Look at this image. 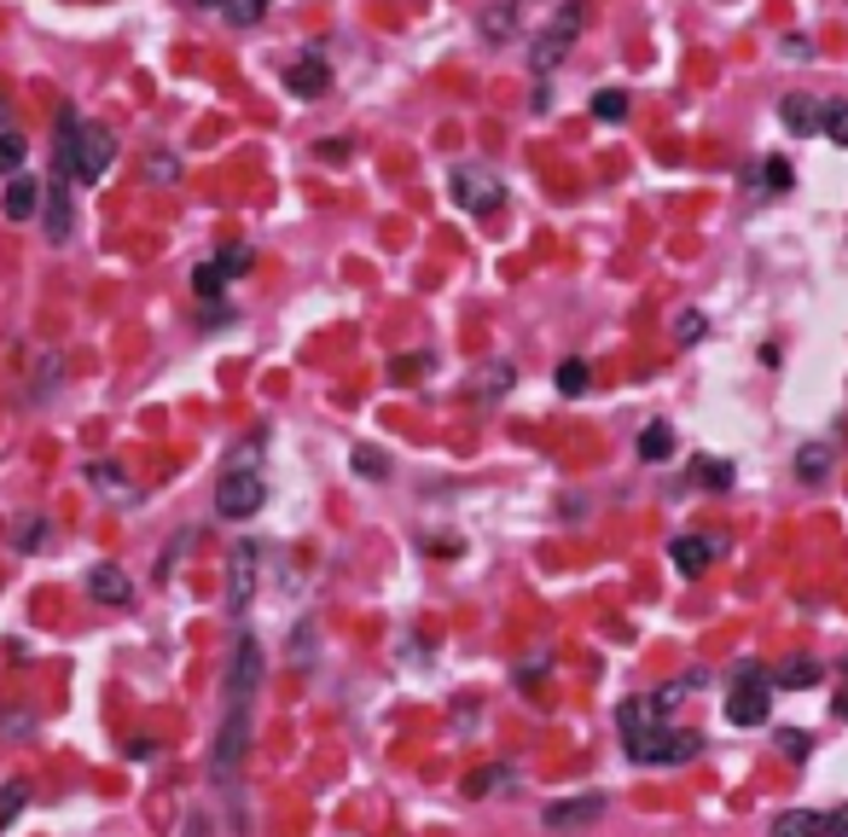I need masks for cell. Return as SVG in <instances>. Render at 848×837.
<instances>
[{
  "label": "cell",
  "mask_w": 848,
  "mask_h": 837,
  "mask_svg": "<svg viewBox=\"0 0 848 837\" xmlns=\"http://www.w3.org/2000/svg\"><path fill=\"white\" fill-rule=\"evenodd\" d=\"M111 163H116V134L105 123H88L82 111L64 105L59 111V170L76 175L82 187H93Z\"/></svg>",
  "instance_id": "cell-1"
},
{
  "label": "cell",
  "mask_w": 848,
  "mask_h": 837,
  "mask_svg": "<svg viewBox=\"0 0 848 837\" xmlns=\"http://www.w3.org/2000/svg\"><path fill=\"white\" fill-rule=\"evenodd\" d=\"M587 18H593L587 0H564V7L547 18V29L529 41V53H523V59H529V71H535V76H552L558 64L570 59V47H575V36L587 29Z\"/></svg>",
  "instance_id": "cell-2"
},
{
  "label": "cell",
  "mask_w": 848,
  "mask_h": 837,
  "mask_svg": "<svg viewBox=\"0 0 848 837\" xmlns=\"http://www.w3.org/2000/svg\"><path fill=\"white\" fill-rule=\"evenodd\" d=\"M773 715V675L761 663L733 669V692H726V722L733 727H761Z\"/></svg>",
  "instance_id": "cell-3"
},
{
  "label": "cell",
  "mask_w": 848,
  "mask_h": 837,
  "mask_svg": "<svg viewBox=\"0 0 848 837\" xmlns=\"http://www.w3.org/2000/svg\"><path fill=\"white\" fill-rule=\"evenodd\" d=\"M262 507H267L262 472H222L215 477V512H222L227 524H245V517H257Z\"/></svg>",
  "instance_id": "cell-4"
},
{
  "label": "cell",
  "mask_w": 848,
  "mask_h": 837,
  "mask_svg": "<svg viewBox=\"0 0 848 837\" xmlns=\"http://www.w3.org/2000/svg\"><path fill=\"white\" fill-rule=\"evenodd\" d=\"M703 750V733H686V727H657L646 745H627V757L639 767H686L691 757Z\"/></svg>",
  "instance_id": "cell-5"
},
{
  "label": "cell",
  "mask_w": 848,
  "mask_h": 837,
  "mask_svg": "<svg viewBox=\"0 0 848 837\" xmlns=\"http://www.w3.org/2000/svg\"><path fill=\"white\" fill-rule=\"evenodd\" d=\"M245 745H250V710L227 704L222 739H215V750H210V779L215 785H233V774H239V762H245Z\"/></svg>",
  "instance_id": "cell-6"
},
{
  "label": "cell",
  "mask_w": 848,
  "mask_h": 837,
  "mask_svg": "<svg viewBox=\"0 0 848 837\" xmlns=\"http://www.w3.org/2000/svg\"><path fill=\"white\" fill-rule=\"evenodd\" d=\"M453 198H460V210H471V215H495L506 204V187L483 163H453Z\"/></svg>",
  "instance_id": "cell-7"
},
{
  "label": "cell",
  "mask_w": 848,
  "mask_h": 837,
  "mask_svg": "<svg viewBox=\"0 0 848 837\" xmlns=\"http://www.w3.org/2000/svg\"><path fill=\"white\" fill-rule=\"evenodd\" d=\"M262 669H267L262 640H257V634H245V640L233 646V663H227V704H245L250 710V698L262 692Z\"/></svg>",
  "instance_id": "cell-8"
},
{
  "label": "cell",
  "mask_w": 848,
  "mask_h": 837,
  "mask_svg": "<svg viewBox=\"0 0 848 837\" xmlns=\"http://www.w3.org/2000/svg\"><path fill=\"white\" fill-rule=\"evenodd\" d=\"M257 588H262V547L257 541H239L227 552V605L233 611H250L257 605Z\"/></svg>",
  "instance_id": "cell-9"
},
{
  "label": "cell",
  "mask_w": 848,
  "mask_h": 837,
  "mask_svg": "<svg viewBox=\"0 0 848 837\" xmlns=\"http://www.w3.org/2000/svg\"><path fill=\"white\" fill-rule=\"evenodd\" d=\"M604 809H610L604 791H582V797L547 802V809H540V826H547V832H582V826H599Z\"/></svg>",
  "instance_id": "cell-10"
},
{
  "label": "cell",
  "mask_w": 848,
  "mask_h": 837,
  "mask_svg": "<svg viewBox=\"0 0 848 837\" xmlns=\"http://www.w3.org/2000/svg\"><path fill=\"white\" fill-rule=\"evenodd\" d=\"M285 88L302 93V99H320L332 88V59H326V41H309L302 47V59L285 64Z\"/></svg>",
  "instance_id": "cell-11"
},
{
  "label": "cell",
  "mask_w": 848,
  "mask_h": 837,
  "mask_svg": "<svg viewBox=\"0 0 848 837\" xmlns=\"http://www.w3.org/2000/svg\"><path fill=\"white\" fill-rule=\"evenodd\" d=\"M616 727L627 745H646L657 727H663V710H657V698H622L616 704Z\"/></svg>",
  "instance_id": "cell-12"
},
{
  "label": "cell",
  "mask_w": 848,
  "mask_h": 837,
  "mask_svg": "<svg viewBox=\"0 0 848 837\" xmlns=\"http://www.w3.org/2000/svg\"><path fill=\"white\" fill-rule=\"evenodd\" d=\"M715 552H721L715 535H674V541H669V559H674V571H681V576H703Z\"/></svg>",
  "instance_id": "cell-13"
},
{
  "label": "cell",
  "mask_w": 848,
  "mask_h": 837,
  "mask_svg": "<svg viewBox=\"0 0 848 837\" xmlns=\"http://www.w3.org/2000/svg\"><path fill=\"white\" fill-rule=\"evenodd\" d=\"M0 210H7V222H29V215L41 210V180L36 175H12L7 187H0Z\"/></svg>",
  "instance_id": "cell-14"
},
{
  "label": "cell",
  "mask_w": 848,
  "mask_h": 837,
  "mask_svg": "<svg viewBox=\"0 0 848 837\" xmlns=\"http://www.w3.org/2000/svg\"><path fill=\"white\" fill-rule=\"evenodd\" d=\"M517 18H523V0H488V7L477 12V29H483V41H512L517 36Z\"/></svg>",
  "instance_id": "cell-15"
},
{
  "label": "cell",
  "mask_w": 848,
  "mask_h": 837,
  "mask_svg": "<svg viewBox=\"0 0 848 837\" xmlns=\"http://www.w3.org/2000/svg\"><path fill=\"white\" fill-rule=\"evenodd\" d=\"M88 594L99 599V605H134V582H128V571H116V564H93Z\"/></svg>",
  "instance_id": "cell-16"
},
{
  "label": "cell",
  "mask_w": 848,
  "mask_h": 837,
  "mask_svg": "<svg viewBox=\"0 0 848 837\" xmlns=\"http://www.w3.org/2000/svg\"><path fill=\"white\" fill-rule=\"evenodd\" d=\"M76 233V210H71V192H64V180H47V239L64 245Z\"/></svg>",
  "instance_id": "cell-17"
},
{
  "label": "cell",
  "mask_w": 848,
  "mask_h": 837,
  "mask_svg": "<svg viewBox=\"0 0 848 837\" xmlns=\"http://www.w3.org/2000/svg\"><path fill=\"white\" fill-rule=\"evenodd\" d=\"M512 785H517V767L512 762H488V767H477V774H465L460 791L465 797H500V791H512Z\"/></svg>",
  "instance_id": "cell-18"
},
{
  "label": "cell",
  "mask_w": 848,
  "mask_h": 837,
  "mask_svg": "<svg viewBox=\"0 0 848 837\" xmlns=\"http://www.w3.org/2000/svg\"><path fill=\"white\" fill-rule=\"evenodd\" d=\"M768 837H825V814H813V809H785V814H773Z\"/></svg>",
  "instance_id": "cell-19"
},
{
  "label": "cell",
  "mask_w": 848,
  "mask_h": 837,
  "mask_svg": "<svg viewBox=\"0 0 848 837\" xmlns=\"http://www.w3.org/2000/svg\"><path fill=\"white\" fill-rule=\"evenodd\" d=\"M778 123H785L790 134H813V128H820V99H813V93H790L785 105H778Z\"/></svg>",
  "instance_id": "cell-20"
},
{
  "label": "cell",
  "mask_w": 848,
  "mask_h": 837,
  "mask_svg": "<svg viewBox=\"0 0 848 837\" xmlns=\"http://www.w3.org/2000/svg\"><path fill=\"white\" fill-rule=\"evenodd\" d=\"M796 477L808 483V489H820L831 477V442H802L796 448Z\"/></svg>",
  "instance_id": "cell-21"
},
{
  "label": "cell",
  "mask_w": 848,
  "mask_h": 837,
  "mask_svg": "<svg viewBox=\"0 0 848 837\" xmlns=\"http://www.w3.org/2000/svg\"><path fill=\"white\" fill-rule=\"evenodd\" d=\"M512 378H517V373H512V361H488L483 373L471 378V396H477V401H500L506 390H512Z\"/></svg>",
  "instance_id": "cell-22"
},
{
  "label": "cell",
  "mask_w": 848,
  "mask_h": 837,
  "mask_svg": "<svg viewBox=\"0 0 848 837\" xmlns=\"http://www.w3.org/2000/svg\"><path fill=\"white\" fill-rule=\"evenodd\" d=\"M691 692H703V669H686V675H674L669 686H657V710H663V715L681 710Z\"/></svg>",
  "instance_id": "cell-23"
},
{
  "label": "cell",
  "mask_w": 848,
  "mask_h": 837,
  "mask_svg": "<svg viewBox=\"0 0 848 837\" xmlns=\"http://www.w3.org/2000/svg\"><path fill=\"white\" fill-rule=\"evenodd\" d=\"M825 669L813 663V658H790V663H778L773 669V686H785V692H796V686H820Z\"/></svg>",
  "instance_id": "cell-24"
},
{
  "label": "cell",
  "mask_w": 848,
  "mask_h": 837,
  "mask_svg": "<svg viewBox=\"0 0 848 837\" xmlns=\"http://www.w3.org/2000/svg\"><path fill=\"white\" fill-rule=\"evenodd\" d=\"M88 483H93L99 495H116V500H128V495H134V483L116 472V460H93V465H88Z\"/></svg>",
  "instance_id": "cell-25"
},
{
  "label": "cell",
  "mask_w": 848,
  "mask_h": 837,
  "mask_svg": "<svg viewBox=\"0 0 848 837\" xmlns=\"http://www.w3.org/2000/svg\"><path fill=\"white\" fill-rule=\"evenodd\" d=\"M24 158H29V140L18 128H0V175H24Z\"/></svg>",
  "instance_id": "cell-26"
},
{
  "label": "cell",
  "mask_w": 848,
  "mask_h": 837,
  "mask_svg": "<svg viewBox=\"0 0 848 837\" xmlns=\"http://www.w3.org/2000/svg\"><path fill=\"white\" fill-rule=\"evenodd\" d=\"M267 7H274V0H222L215 12H222L233 29H250V24H262V18H267Z\"/></svg>",
  "instance_id": "cell-27"
},
{
  "label": "cell",
  "mask_w": 848,
  "mask_h": 837,
  "mask_svg": "<svg viewBox=\"0 0 848 837\" xmlns=\"http://www.w3.org/2000/svg\"><path fill=\"white\" fill-rule=\"evenodd\" d=\"M192 291L203 297V303H215V297L227 291V274H222V262H215V257H203V262L192 267Z\"/></svg>",
  "instance_id": "cell-28"
},
{
  "label": "cell",
  "mask_w": 848,
  "mask_h": 837,
  "mask_svg": "<svg viewBox=\"0 0 848 837\" xmlns=\"http://www.w3.org/2000/svg\"><path fill=\"white\" fill-rule=\"evenodd\" d=\"M820 134L831 146H848V99H825L820 105Z\"/></svg>",
  "instance_id": "cell-29"
},
{
  "label": "cell",
  "mask_w": 848,
  "mask_h": 837,
  "mask_svg": "<svg viewBox=\"0 0 848 837\" xmlns=\"http://www.w3.org/2000/svg\"><path fill=\"white\" fill-rule=\"evenodd\" d=\"M669 454H674V430L669 425H646V430H639V460H646V465L669 460Z\"/></svg>",
  "instance_id": "cell-30"
},
{
  "label": "cell",
  "mask_w": 848,
  "mask_h": 837,
  "mask_svg": "<svg viewBox=\"0 0 848 837\" xmlns=\"http://www.w3.org/2000/svg\"><path fill=\"white\" fill-rule=\"evenodd\" d=\"M146 180H151V187H175V180H180V158L175 152H151L146 158Z\"/></svg>",
  "instance_id": "cell-31"
},
{
  "label": "cell",
  "mask_w": 848,
  "mask_h": 837,
  "mask_svg": "<svg viewBox=\"0 0 848 837\" xmlns=\"http://www.w3.org/2000/svg\"><path fill=\"white\" fill-rule=\"evenodd\" d=\"M593 116H599V123H622V116H627V93L622 88H599V93H593Z\"/></svg>",
  "instance_id": "cell-32"
},
{
  "label": "cell",
  "mask_w": 848,
  "mask_h": 837,
  "mask_svg": "<svg viewBox=\"0 0 848 837\" xmlns=\"http://www.w3.org/2000/svg\"><path fill=\"white\" fill-rule=\"evenodd\" d=\"M215 262H222V274H227V279H239V274H250L257 250H250V245H222V250H215Z\"/></svg>",
  "instance_id": "cell-33"
},
{
  "label": "cell",
  "mask_w": 848,
  "mask_h": 837,
  "mask_svg": "<svg viewBox=\"0 0 848 837\" xmlns=\"http://www.w3.org/2000/svg\"><path fill=\"white\" fill-rule=\"evenodd\" d=\"M587 384H593L587 361H564V366H558V390H564V396H587Z\"/></svg>",
  "instance_id": "cell-34"
},
{
  "label": "cell",
  "mask_w": 848,
  "mask_h": 837,
  "mask_svg": "<svg viewBox=\"0 0 848 837\" xmlns=\"http://www.w3.org/2000/svg\"><path fill=\"white\" fill-rule=\"evenodd\" d=\"M262 448H267V437L257 430V437H245L239 448L227 454V472H257V460H262Z\"/></svg>",
  "instance_id": "cell-35"
},
{
  "label": "cell",
  "mask_w": 848,
  "mask_h": 837,
  "mask_svg": "<svg viewBox=\"0 0 848 837\" xmlns=\"http://www.w3.org/2000/svg\"><path fill=\"white\" fill-rule=\"evenodd\" d=\"M186 547H198V529H175V541L163 547V564H158V582H169L175 576V564H180V552Z\"/></svg>",
  "instance_id": "cell-36"
},
{
  "label": "cell",
  "mask_w": 848,
  "mask_h": 837,
  "mask_svg": "<svg viewBox=\"0 0 848 837\" xmlns=\"http://www.w3.org/2000/svg\"><path fill=\"white\" fill-rule=\"evenodd\" d=\"M314 646H320V628H314V623H297V634H291V663L309 669V663H314Z\"/></svg>",
  "instance_id": "cell-37"
},
{
  "label": "cell",
  "mask_w": 848,
  "mask_h": 837,
  "mask_svg": "<svg viewBox=\"0 0 848 837\" xmlns=\"http://www.w3.org/2000/svg\"><path fill=\"white\" fill-rule=\"evenodd\" d=\"M703 326H709V321H703V309H681V314H674V343H681V349H686V343H698V338H703Z\"/></svg>",
  "instance_id": "cell-38"
},
{
  "label": "cell",
  "mask_w": 848,
  "mask_h": 837,
  "mask_svg": "<svg viewBox=\"0 0 848 837\" xmlns=\"http://www.w3.org/2000/svg\"><path fill=\"white\" fill-rule=\"evenodd\" d=\"M703 483H709V489H733V465H726V460H698V489H703Z\"/></svg>",
  "instance_id": "cell-39"
},
{
  "label": "cell",
  "mask_w": 848,
  "mask_h": 837,
  "mask_svg": "<svg viewBox=\"0 0 848 837\" xmlns=\"http://www.w3.org/2000/svg\"><path fill=\"white\" fill-rule=\"evenodd\" d=\"M29 802V785L24 779H12V785H0V820H12Z\"/></svg>",
  "instance_id": "cell-40"
},
{
  "label": "cell",
  "mask_w": 848,
  "mask_h": 837,
  "mask_svg": "<svg viewBox=\"0 0 848 837\" xmlns=\"http://www.w3.org/2000/svg\"><path fill=\"white\" fill-rule=\"evenodd\" d=\"M761 180H768V192H785L790 187V163L785 158H768V163H761Z\"/></svg>",
  "instance_id": "cell-41"
},
{
  "label": "cell",
  "mask_w": 848,
  "mask_h": 837,
  "mask_svg": "<svg viewBox=\"0 0 848 837\" xmlns=\"http://www.w3.org/2000/svg\"><path fill=\"white\" fill-rule=\"evenodd\" d=\"M41 535H47V517H24V524L12 529V541H18V547L29 552V547H41Z\"/></svg>",
  "instance_id": "cell-42"
},
{
  "label": "cell",
  "mask_w": 848,
  "mask_h": 837,
  "mask_svg": "<svg viewBox=\"0 0 848 837\" xmlns=\"http://www.w3.org/2000/svg\"><path fill=\"white\" fill-rule=\"evenodd\" d=\"M354 472H361V477H384V472H389V460H384V454H372V448H354Z\"/></svg>",
  "instance_id": "cell-43"
},
{
  "label": "cell",
  "mask_w": 848,
  "mask_h": 837,
  "mask_svg": "<svg viewBox=\"0 0 848 837\" xmlns=\"http://www.w3.org/2000/svg\"><path fill=\"white\" fill-rule=\"evenodd\" d=\"M547 669H552V658H547V651H535V658H523V663H517V680H540Z\"/></svg>",
  "instance_id": "cell-44"
},
{
  "label": "cell",
  "mask_w": 848,
  "mask_h": 837,
  "mask_svg": "<svg viewBox=\"0 0 848 837\" xmlns=\"http://www.w3.org/2000/svg\"><path fill=\"white\" fill-rule=\"evenodd\" d=\"M808 733H778V750H785V757H808Z\"/></svg>",
  "instance_id": "cell-45"
},
{
  "label": "cell",
  "mask_w": 848,
  "mask_h": 837,
  "mask_svg": "<svg viewBox=\"0 0 848 837\" xmlns=\"http://www.w3.org/2000/svg\"><path fill=\"white\" fill-rule=\"evenodd\" d=\"M419 366H431V355H401V361H396V384H407Z\"/></svg>",
  "instance_id": "cell-46"
},
{
  "label": "cell",
  "mask_w": 848,
  "mask_h": 837,
  "mask_svg": "<svg viewBox=\"0 0 848 837\" xmlns=\"http://www.w3.org/2000/svg\"><path fill=\"white\" fill-rule=\"evenodd\" d=\"M825 837H848V802H843V809H831V814H825Z\"/></svg>",
  "instance_id": "cell-47"
},
{
  "label": "cell",
  "mask_w": 848,
  "mask_h": 837,
  "mask_svg": "<svg viewBox=\"0 0 848 837\" xmlns=\"http://www.w3.org/2000/svg\"><path fill=\"white\" fill-rule=\"evenodd\" d=\"M785 53H790V59H808L813 47H808V36H785Z\"/></svg>",
  "instance_id": "cell-48"
},
{
  "label": "cell",
  "mask_w": 848,
  "mask_h": 837,
  "mask_svg": "<svg viewBox=\"0 0 848 837\" xmlns=\"http://www.w3.org/2000/svg\"><path fill=\"white\" fill-rule=\"evenodd\" d=\"M837 715H843V722H848V692H843V698H837Z\"/></svg>",
  "instance_id": "cell-49"
},
{
  "label": "cell",
  "mask_w": 848,
  "mask_h": 837,
  "mask_svg": "<svg viewBox=\"0 0 848 837\" xmlns=\"http://www.w3.org/2000/svg\"><path fill=\"white\" fill-rule=\"evenodd\" d=\"M192 7H222V0H192Z\"/></svg>",
  "instance_id": "cell-50"
},
{
  "label": "cell",
  "mask_w": 848,
  "mask_h": 837,
  "mask_svg": "<svg viewBox=\"0 0 848 837\" xmlns=\"http://www.w3.org/2000/svg\"><path fill=\"white\" fill-rule=\"evenodd\" d=\"M843 675H848V663H843Z\"/></svg>",
  "instance_id": "cell-51"
}]
</instances>
